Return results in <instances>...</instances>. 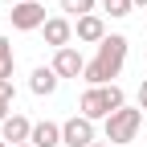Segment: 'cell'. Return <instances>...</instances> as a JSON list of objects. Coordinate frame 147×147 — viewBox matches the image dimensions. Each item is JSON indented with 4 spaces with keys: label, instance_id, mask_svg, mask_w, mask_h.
Returning <instances> with one entry per match:
<instances>
[{
    "label": "cell",
    "instance_id": "6da1fadb",
    "mask_svg": "<svg viewBox=\"0 0 147 147\" xmlns=\"http://www.w3.org/2000/svg\"><path fill=\"white\" fill-rule=\"evenodd\" d=\"M127 65V37L123 33H110L106 41L94 49V57L86 61V82L90 86H115L110 78H119Z\"/></svg>",
    "mask_w": 147,
    "mask_h": 147
},
{
    "label": "cell",
    "instance_id": "7a4b0ae2",
    "mask_svg": "<svg viewBox=\"0 0 147 147\" xmlns=\"http://www.w3.org/2000/svg\"><path fill=\"white\" fill-rule=\"evenodd\" d=\"M127 106V94L123 86H86L82 98H78V115L90 119V123H106L115 110Z\"/></svg>",
    "mask_w": 147,
    "mask_h": 147
},
{
    "label": "cell",
    "instance_id": "3957f363",
    "mask_svg": "<svg viewBox=\"0 0 147 147\" xmlns=\"http://www.w3.org/2000/svg\"><path fill=\"white\" fill-rule=\"evenodd\" d=\"M139 127H143V110L139 106H123L102 123V135H106V143H131L139 135Z\"/></svg>",
    "mask_w": 147,
    "mask_h": 147
},
{
    "label": "cell",
    "instance_id": "277c9868",
    "mask_svg": "<svg viewBox=\"0 0 147 147\" xmlns=\"http://www.w3.org/2000/svg\"><path fill=\"white\" fill-rule=\"evenodd\" d=\"M8 21H12L16 33H33V29H45L49 16H45V4H41V0H21V4H12Z\"/></svg>",
    "mask_w": 147,
    "mask_h": 147
},
{
    "label": "cell",
    "instance_id": "5b68a950",
    "mask_svg": "<svg viewBox=\"0 0 147 147\" xmlns=\"http://www.w3.org/2000/svg\"><path fill=\"white\" fill-rule=\"evenodd\" d=\"M94 135H98V127L90 119H82V115L61 123V147H90V143H98Z\"/></svg>",
    "mask_w": 147,
    "mask_h": 147
},
{
    "label": "cell",
    "instance_id": "8992f818",
    "mask_svg": "<svg viewBox=\"0 0 147 147\" xmlns=\"http://www.w3.org/2000/svg\"><path fill=\"white\" fill-rule=\"evenodd\" d=\"M49 65H53V74H57V78H86V57H82V49H74V45L57 49Z\"/></svg>",
    "mask_w": 147,
    "mask_h": 147
},
{
    "label": "cell",
    "instance_id": "52a82bcc",
    "mask_svg": "<svg viewBox=\"0 0 147 147\" xmlns=\"http://www.w3.org/2000/svg\"><path fill=\"white\" fill-rule=\"evenodd\" d=\"M74 37H78L82 45H102L110 33H106V21H102V16H98V12H90V16H82V21L74 25Z\"/></svg>",
    "mask_w": 147,
    "mask_h": 147
},
{
    "label": "cell",
    "instance_id": "ba28073f",
    "mask_svg": "<svg viewBox=\"0 0 147 147\" xmlns=\"http://www.w3.org/2000/svg\"><path fill=\"white\" fill-rule=\"evenodd\" d=\"M0 139L12 143V147H21V143H29V139H33V123L21 115V110H12V115L4 119V127H0Z\"/></svg>",
    "mask_w": 147,
    "mask_h": 147
},
{
    "label": "cell",
    "instance_id": "9c48e42d",
    "mask_svg": "<svg viewBox=\"0 0 147 147\" xmlns=\"http://www.w3.org/2000/svg\"><path fill=\"white\" fill-rule=\"evenodd\" d=\"M41 33H45V45H53V53H57V49H65L74 41V21L69 16H49Z\"/></svg>",
    "mask_w": 147,
    "mask_h": 147
},
{
    "label": "cell",
    "instance_id": "30bf717a",
    "mask_svg": "<svg viewBox=\"0 0 147 147\" xmlns=\"http://www.w3.org/2000/svg\"><path fill=\"white\" fill-rule=\"evenodd\" d=\"M57 86H61V78L53 74V65H37V69L29 74V90H33L37 98H49Z\"/></svg>",
    "mask_w": 147,
    "mask_h": 147
},
{
    "label": "cell",
    "instance_id": "8fae6325",
    "mask_svg": "<svg viewBox=\"0 0 147 147\" xmlns=\"http://www.w3.org/2000/svg\"><path fill=\"white\" fill-rule=\"evenodd\" d=\"M29 143L33 147H61V123H49V119L33 123V139Z\"/></svg>",
    "mask_w": 147,
    "mask_h": 147
},
{
    "label": "cell",
    "instance_id": "7c38bea8",
    "mask_svg": "<svg viewBox=\"0 0 147 147\" xmlns=\"http://www.w3.org/2000/svg\"><path fill=\"white\" fill-rule=\"evenodd\" d=\"M12 65H16L12 41H8V37H0V82H12Z\"/></svg>",
    "mask_w": 147,
    "mask_h": 147
},
{
    "label": "cell",
    "instance_id": "4fadbf2b",
    "mask_svg": "<svg viewBox=\"0 0 147 147\" xmlns=\"http://www.w3.org/2000/svg\"><path fill=\"white\" fill-rule=\"evenodd\" d=\"M94 4H98V0H61V12H69V16H78V21H82V16L94 12Z\"/></svg>",
    "mask_w": 147,
    "mask_h": 147
},
{
    "label": "cell",
    "instance_id": "5bb4252c",
    "mask_svg": "<svg viewBox=\"0 0 147 147\" xmlns=\"http://www.w3.org/2000/svg\"><path fill=\"white\" fill-rule=\"evenodd\" d=\"M131 8H135V0H102V12H110V16H131Z\"/></svg>",
    "mask_w": 147,
    "mask_h": 147
},
{
    "label": "cell",
    "instance_id": "9a60e30c",
    "mask_svg": "<svg viewBox=\"0 0 147 147\" xmlns=\"http://www.w3.org/2000/svg\"><path fill=\"white\" fill-rule=\"evenodd\" d=\"M16 102V86L12 82H0V106H12Z\"/></svg>",
    "mask_w": 147,
    "mask_h": 147
},
{
    "label": "cell",
    "instance_id": "2e32d148",
    "mask_svg": "<svg viewBox=\"0 0 147 147\" xmlns=\"http://www.w3.org/2000/svg\"><path fill=\"white\" fill-rule=\"evenodd\" d=\"M135 98H139V110H147V78L139 82V94H135Z\"/></svg>",
    "mask_w": 147,
    "mask_h": 147
},
{
    "label": "cell",
    "instance_id": "e0dca14e",
    "mask_svg": "<svg viewBox=\"0 0 147 147\" xmlns=\"http://www.w3.org/2000/svg\"><path fill=\"white\" fill-rule=\"evenodd\" d=\"M12 115V106H0V127H4V119Z\"/></svg>",
    "mask_w": 147,
    "mask_h": 147
},
{
    "label": "cell",
    "instance_id": "ac0fdd59",
    "mask_svg": "<svg viewBox=\"0 0 147 147\" xmlns=\"http://www.w3.org/2000/svg\"><path fill=\"white\" fill-rule=\"evenodd\" d=\"M135 8H147V0H135Z\"/></svg>",
    "mask_w": 147,
    "mask_h": 147
},
{
    "label": "cell",
    "instance_id": "d6986e66",
    "mask_svg": "<svg viewBox=\"0 0 147 147\" xmlns=\"http://www.w3.org/2000/svg\"><path fill=\"white\" fill-rule=\"evenodd\" d=\"M90 147H110V143H90Z\"/></svg>",
    "mask_w": 147,
    "mask_h": 147
},
{
    "label": "cell",
    "instance_id": "ffe728a7",
    "mask_svg": "<svg viewBox=\"0 0 147 147\" xmlns=\"http://www.w3.org/2000/svg\"><path fill=\"white\" fill-rule=\"evenodd\" d=\"M4 4H21V0H4Z\"/></svg>",
    "mask_w": 147,
    "mask_h": 147
},
{
    "label": "cell",
    "instance_id": "44dd1931",
    "mask_svg": "<svg viewBox=\"0 0 147 147\" xmlns=\"http://www.w3.org/2000/svg\"><path fill=\"white\" fill-rule=\"evenodd\" d=\"M0 147H8V143H4V139H0Z\"/></svg>",
    "mask_w": 147,
    "mask_h": 147
},
{
    "label": "cell",
    "instance_id": "7402d4cb",
    "mask_svg": "<svg viewBox=\"0 0 147 147\" xmlns=\"http://www.w3.org/2000/svg\"><path fill=\"white\" fill-rule=\"evenodd\" d=\"M21 147H33V143H21Z\"/></svg>",
    "mask_w": 147,
    "mask_h": 147
}]
</instances>
